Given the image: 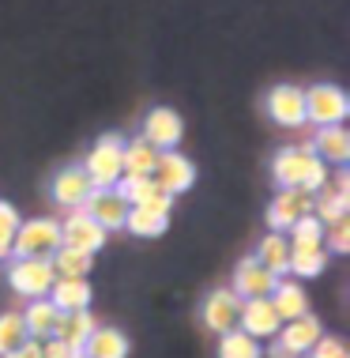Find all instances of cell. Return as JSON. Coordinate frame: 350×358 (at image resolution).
<instances>
[{
    "mask_svg": "<svg viewBox=\"0 0 350 358\" xmlns=\"http://www.w3.org/2000/svg\"><path fill=\"white\" fill-rule=\"evenodd\" d=\"M271 178H275L279 189L316 192V189H324V181H328V166L313 155L309 143H298V148H283L271 159Z\"/></svg>",
    "mask_w": 350,
    "mask_h": 358,
    "instance_id": "6da1fadb",
    "label": "cell"
},
{
    "mask_svg": "<svg viewBox=\"0 0 350 358\" xmlns=\"http://www.w3.org/2000/svg\"><path fill=\"white\" fill-rule=\"evenodd\" d=\"M121 151H124V140L105 132V136L94 140V148L87 151V159L80 162V170L91 178L94 189H113L117 181L124 178V162H121Z\"/></svg>",
    "mask_w": 350,
    "mask_h": 358,
    "instance_id": "7a4b0ae2",
    "label": "cell"
},
{
    "mask_svg": "<svg viewBox=\"0 0 350 358\" xmlns=\"http://www.w3.org/2000/svg\"><path fill=\"white\" fill-rule=\"evenodd\" d=\"M61 249V219H27L19 222L12 238V257H31V260H50Z\"/></svg>",
    "mask_w": 350,
    "mask_h": 358,
    "instance_id": "3957f363",
    "label": "cell"
},
{
    "mask_svg": "<svg viewBox=\"0 0 350 358\" xmlns=\"http://www.w3.org/2000/svg\"><path fill=\"white\" fill-rule=\"evenodd\" d=\"M350 113V99L343 87L335 83H313L305 91V124L328 129V124H343Z\"/></svg>",
    "mask_w": 350,
    "mask_h": 358,
    "instance_id": "277c9868",
    "label": "cell"
},
{
    "mask_svg": "<svg viewBox=\"0 0 350 358\" xmlns=\"http://www.w3.org/2000/svg\"><path fill=\"white\" fill-rule=\"evenodd\" d=\"M53 264L50 260H31V257H12V264H8V287L15 290L19 298H27V302H34V298H45L53 287Z\"/></svg>",
    "mask_w": 350,
    "mask_h": 358,
    "instance_id": "5b68a950",
    "label": "cell"
},
{
    "mask_svg": "<svg viewBox=\"0 0 350 358\" xmlns=\"http://www.w3.org/2000/svg\"><path fill=\"white\" fill-rule=\"evenodd\" d=\"M264 110L279 129H305V91L294 83L271 87L264 99Z\"/></svg>",
    "mask_w": 350,
    "mask_h": 358,
    "instance_id": "8992f818",
    "label": "cell"
},
{
    "mask_svg": "<svg viewBox=\"0 0 350 358\" xmlns=\"http://www.w3.org/2000/svg\"><path fill=\"white\" fill-rule=\"evenodd\" d=\"M110 241V234L94 222L87 211L80 208V211H68V215L61 219V245H68V249H80V253H99V249Z\"/></svg>",
    "mask_w": 350,
    "mask_h": 358,
    "instance_id": "52a82bcc",
    "label": "cell"
},
{
    "mask_svg": "<svg viewBox=\"0 0 350 358\" xmlns=\"http://www.w3.org/2000/svg\"><path fill=\"white\" fill-rule=\"evenodd\" d=\"M301 215H313V192L279 189L275 200L268 204V230H275V234H286V230L294 227Z\"/></svg>",
    "mask_w": 350,
    "mask_h": 358,
    "instance_id": "ba28073f",
    "label": "cell"
},
{
    "mask_svg": "<svg viewBox=\"0 0 350 358\" xmlns=\"http://www.w3.org/2000/svg\"><path fill=\"white\" fill-rule=\"evenodd\" d=\"M238 313H241V298L233 294L230 287H219V290H211L207 298H203V306H200V321L207 332H233L238 328Z\"/></svg>",
    "mask_w": 350,
    "mask_h": 358,
    "instance_id": "9c48e42d",
    "label": "cell"
},
{
    "mask_svg": "<svg viewBox=\"0 0 350 358\" xmlns=\"http://www.w3.org/2000/svg\"><path fill=\"white\" fill-rule=\"evenodd\" d=\"M143 140L151 143L154 151H173L184 136V121L177 110H170V106H154V110L143 117Z\"/></svg>",
    "mask_w": 350,
    "mask_h": 358,
    "instance_id": "30bf717a",
    "label": "cell"
},
{
    "mask_svg": "<svg viewBox=\"0 0 350 358\" xmlns=\"http://www.w3.org/2000/svg\"><path fill=\"white\" fill-rule=\"evenodd\" d=\"M113 189L124 196L129 208H147V211H159V215H170L173 208V196L154 178H121Z\"/></svg>",
    "mask_w": 350,
    "mask_h": 358,
    "instance_id": "8fae6325",
    "label": "cell"
},
{
    "mask_svg": "<svg viewBox=\"0 0 350 358\" xmlns=\"http://www.w3.org/2000/svg\"><path fill=\"white\" fill-rule=\"evenodd\" d=\"M238 328L245 336H252V340H275L279 328H283V321H279L275 306L268 302V298H249V302H241V313H238Z\"/></svg>",
    "mask_w": 350,
    "mask_h": 358,
    "instance_id": "7c38bea8",
    "label": "cell"
},
{
    "mask_svg": "<svg viewBox=\"0 0 350 358\" xmlns=\"http://www.w3.org/2000/svg\"><path fill=\"white\" fill-rule=\"evenodd\" d=\"M91 192H94V185H91V178H87L80 166L57 170V178L50 181V200L57 208H68V211H80Z\"/></svg>",
    "mask_w": 350,
    "mask_h": 358,
    "instance_id": "4fadbf2b",
    "label": "cell"
},
{
    "mask_svg": "<svg viewBox=\"0 0 350 358\" xmlns=\"http://www.w3.org/2000/svg\"><path fill=\"white\" fill-rule=\"evenodd\" d=\"M151 178L159 181L170 196H181V192H189L196 185V166H192V159H184L181 151H162Z\"/></svg>",
    "mask_w": 350,
    "mask_h": 358,
    "instance_id": "5bb4252c",
    "label": "cell"
},
{
    "mask_svg": "<svg viewBox=\"0 0 350 358\" xmlns=\"http://www.w3.org/2000/svg\"><path fill=\"white\" fill-rule=\"evenodd\" d=\"M275 283H279V275H271L268 268H260L252 257H245V260H238V268H233L230 290L241 298V302H249V298H271Z\"/></svg>",
    "mask_w": 350,
    "mask_h": 358,
    "instance_id": "9a60e30c",
    "label": "cell"
},
{
    "mask_svg": "<svg viewBox=\"0 0 350 358\" xmlns=\"http://www.w3.org/2000/svg\"><path fill=\"white\" fill-rule=\"evenodd\" d=\"M83 211L91 215L105 234H113V230H124V219H129V204H124V196L117 189H94L91 196H87Z\"/></svg>",
    "mask_w": 350,
    "mask_h": 358,
    "instance_id": "2e32d148",
    "label": "cell"
},
{
    "mask_svg": "<svg viewBox=\"0 0 350 358\" xmlns=\"http://www.w3.org/2000/svg\"><path fill=\"white\" fill-rule=\"evenodd\" d=\"M313 148V155L324 166H339L343 170L350 162V132L343 129V124H328V129H316V140L309 143Z\"/></svg>",
    "mask_w": 350,
    "mask_h": 358,
    "instance_id": "e0dca14e",
    "label": "cell"
},
{
    "mask_svg": "<svg viewBox=\"0 0 350 358\" xmlns=\"http://www.w3.org/2000/svg\"><path fill=\"white\" fill-rule=\"evenodd\" d=\"M23 328H27V336L31 340H50V336H57V324H61V309H57L50 298H34V302H27L23 306Z\"/></svg>",
    "mask_w": 350,
    "mask_h": 358,
    "instance_id": "ac0fdd59",
    "label": "cell"
},
{
    "mask_svg": "<svg viewBox=\"0 0 350 358\" xmlns=\"http://www.w3.org/2000/svg\"><path fill=\"white\" fill-rule=\"evenodd\" d=\"M320 336H324V332H320V317H316V313H305V317L286 321L283 328H279L275 340L283 343V347H290V351H298V355H309Z\"/></svg>",
    "mask_w": 350,
    "mask_h": 358,
    "instance_id": "d6986e66",
    "label": "cell"
},
{
    "mask_svg": "<svg viewBox=\"0 0 350 358\" xmlns=\"http://www.w3.org/2000/svg\"><path fill=\"white\" fill-rule=\"evenodd\" d=\"M268 302L275 306V313H279V321H283V324L309 313V294H305V287H301L298 279H279Z\"/></svg>",
    "mask_w": 350,
    "mask_h": 358,
    "instance_id": "ffe728a7",
    "label": "cell"
},
{
    "mask_svg": "<svg viewBox=\"0 0 350 358\" xmlns=\"http://www.w3.org/2000/svg\"><path fill=\"white\" fill-rule=\"evenodd\" d=\"M45 298H50L61 313H80V309H91L94 290H91L87 279H53V287H50Z\"/></svg>",
    "mask_w": 350,
    "mask_h": 358,
    "instance_id": "44dd1931",
    "label": "cell"
},
{
    "mask_svg": "<svg viewBox=\"0 0 350 358\" xmlns=\"http://www.w3.org/2000/svg\"><path fill=\"white\" fill-rule=\"evenodd\" d=\"M252 260H256L260 268H268L271 275H290V241L286 234H275V230H268L264 238H260L256 253H252Z\"/></svg>",
    "mask_w": 350,
    "mask_h": 358,
    "instance_id": "7402d4cb",
    "label": "cell"
},
{
    "mask_svg": "<svg viewBox=\"0 0 350 358\" xmlns=\"http://www.w3.org/2000/svg\"><path fill=\"white\" fill-rule=\"evenodd\" d=\"M132 343L121 328H110V324H99L91 332V340L83 343V355L87 358H129Z\"/></svg>",
    "mask_w": 350,
    "mask_h": 358,
    "instance_id": "603a6c76",
    "label": "cell"
},
{
    "mask_svg": "<svg viewBox=\"0 0 350 358\" xmlns=\"http://www.w3.org/2000/svg\"><path fill=\"white\" fill-rule=\"evenodd\" d=\"M159 155L143 136H132L124 140V151H121V162H124V178H151L154 166H159Z\"/></svg>",
    "mask_w": 350,
    "mask_h": 358,
    "instance_id": "cb8c5ba5",
    "label": "cell"
},
{
    "mask_svg": "<svg viewBox=\"0 0 350 358\" xmlns=\"http://www.w3.org/2000/svg\"><path fill=\"white\" fill-rule=\"evenodd\" d=\"M99 328V321L91 317V309H80V313H61V324H57V340H64L72 351H83V343L91 340V332Z\"/></svg>",
    "mask_w": 350,
    "mask_h": 358,
    "instance_id": "d4e9b609",
    "label": "cell"
},
{
    "mask_svg": "<svg viewBox=\"0 0 350 358\" xmlns=\"http://www.w3.org/2000/svg\"><path fill=\"white\" fill-rule=\"evenodd\" d=\"M50 264H53L57 279H87V272L94 268V257H91V253H80V249L61 245V249L50 257Z\"/></svg>",
    "mask_w": 350,
    "mask_h": 358,
    "instance_id": "484cf974",
    "label": "cell"
},
{
    "mask_svg": "<svg viewBox=\"0 0 350 358\" xmlns=\"http://www.w3.org/2000/svg\"><path fill=\"white\" fill-rule=\"evenodd\" d=\"M215 358H264V347H260V340L245 336L241 328H233V332H222L219 336Z\"/></svg>",
    "mask_w": 350,
    "mask_h": 358,
    "instance_id": "4316f807",
    "label": "cell"
},
{
    "mask_svg": "<svg viewBox=\"0 0 350 358\" xmlns=\"http://www.w3.org/2000/svg\"><path fill=\"white\" fill-rule=\"evenodd\" d=\"M170 227V215H159V211L147 208H129V219H124V230L136 238H162Z\"/></svg>",
    "mask_w": 350,
    "mask_h": 358,
    "instance_id": "83f0119b",
    "label": "cell"
},
{
    "mask_svg": "<svg viewBox=\"0 0 350 358\" xmlns=\"http://www.w3.org/2000/svg\"><path fill=\"white\" fill-rule=\"evenodd\" d=\"M286 241H290V249H320L324 245V222L316 215H301L286 230Z\"/></svg>",
    "mask_w": 350,
    "mask_h": 358,
    "instance_id": "f1b7e54d",
    "label": "cell"
},
{
    "mask_svg": "<svg viewBox=\"0 0 350 358\" xmlns=\"http://www.w3.org/2000/svg\"><path fill=\"white\" fill-rule=\"evenodd\" d=\"M328 268V249H290V275L298 279H313Z\"/></svg>",
    "mask_w": 350,
    "mask_h": 358,
    "instance_id": "f546056e",
    "label": "cell"
},
{
    "mask_svg": "<svg viewBox=\"0 0 350 358\" xmlns=\"http://www.w3.org/2000/svg\"><path fill=\"white\" fill-rule=\"evenodd\" d=\"M31 336L23 328V317L19 313H0V358H8L12 351H19Z\"/></svg>",
    "mask_w": 350,
    "mask_h": 358,
    "instance_id": "4dcf8cb0",
    "label": "cell"
},
{
    "mask_svg": "<svg viewBox=\"0 0 350 358\" xmlns=\"http://www.w3.org/2000/svg\"><path fill=\"white\" fill-rule=\"evenodd\" d=\"M19 211L8 204V200H0V260H12V238L19 230Z\"/></svg>",
    "mask_w": 350,
    "mask_h": 358,
    "instance_id": "1f68e13d",
    "label": "cell"
},
{
    "mask_svg": "<svg viewBox=\"0 0 350 358\" xmlns=\"http://www.w3.org/2000/svg\"><path fill=\"white\" fill-rule=\"evenodd\" d=\"M324 249H328V253H339V257L350 253V219L324 227Z\"/></svg>",
    "mask_w": 350,
    "mask_h": 358,
    "instance_id": "d6a6232c",
    "label": "cell"
},
{
    "mask_svg": "<svg viewBox=\"0 0 350 358\" xmlns=\"http://www.w3.org/2000/svg\"><path fill=\"white\" fill-rule=\"evenodd\" d=\"M305 358H350V347L339 340V336H320Z\"/></svg>",
    "mask_w": 350,
    "mask_h": 358,
    "instance_id": "836d02e7",
    "label": "cell"
},
{
    "mask_svg": "<svg viewBox=\"0 0 350 358\" xmlns=\"http://www.w3.org/2000/svg\"><path fill=\"white\" fill-rule=\"evenodd\" d=\"M42 358H75V351H72L64 340L50 336V340H42Z\"/></svg>",
    "mask_w": 350,
    "mask_h": 358,
    "instance_id": "e575fe53",
    "label": "cell"
},
{
    "mask_svg": "<svg viewBox=\"0 0 350 358\" xmlns=\"http://www.w3.org/2000/svg\"><path fill=\"white\" fill-rule=\"evenodd\" d=\"M264 358H305V355L290 351V347H283L279 340H268V351H264Z\"/></svg>",
    "mask_w": 350,
    "mask_h": 358,
    "instance_id": "d590c367",
    "label": "cell"
},
{
    "mask_svg": "<svg viewBox=\"0 0 350 358\" xmlns=\"http://www.w3.org/2000/svg\"><path fill=\"white\" fill-rule=\"evenodd\" d=\"M8 358H42V343H38V340H27L19 351H12Z\"/></svg>",
    "mask_w": 350,
    "mask_h": 358,
    "instance_id": "8d00e7d4",
    "label": "cell"
},
{
    "mask_svg": "<svg viewBox=\"0 0 350 358\" xmlns=\"http://www.w3.org/2000/svg\"><path fill=\"white\" fill-rule=\"evenodd\" d=\"M75 358H87V355H83V351H75Z\"/></svg>",
    "mask_w": 350,
    "mask_h": 358,
    "instance_id": "74e56055",
    "label": "cell"
}]
</instances>
